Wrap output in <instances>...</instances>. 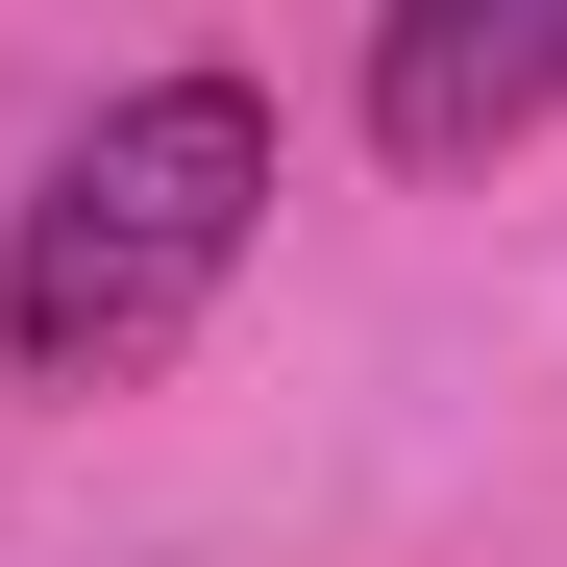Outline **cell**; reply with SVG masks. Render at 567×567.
I'll use <instances>...</instances> for the list:
<instances>
[{
	"mask_svg": "<svg viewBox=\"0 0 567 567\" xmlns=\"http://www.w3.org/2000/svg\"><path fill=\"white\" fill-rule=\"evenodd\" d=\"M247 223H271V100L247 74H148V100H100L50 148V198L0 223V346H25L50 395H100V370H148L247 271Z\"/></svg>",
	"mask_w": 567,
	"mask_h": 567,
	"instance_id": "6da1fadb",
	"label": "cell"
},
{
	"mask_svg": "<svg viewBox=\"0 0 567 567\" xmlns=\"http://www.w3.org/2000/svg\"><path fill=\"white\" fill-rule=\"evenodd\" d=\"M543 100H567V0H395V25H370V148L395 173L518 148Z\"/></svg>",
	"mask_w": 567,
	"mask_h": 567,
	"instance_id": "7a4b0ae2",
	"label": "cell"
}]
</instances>
